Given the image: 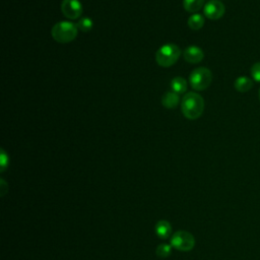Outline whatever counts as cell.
Here are the masks:
<instances>
[{
  "label": "cell",
  "instance_id": "3957f363",
  "mask_svg": "<svg viewBox=\"0 0 260 260\" xmlns=\"http://www.w3.org/2000/svg\"><path fill=\"white\" fill-rule=\"evenodd\" d=\"M181 55V49L175 44H165L155 53V61L161 67L174 65Z\"/></svg>",
  "mask_w": 260,
  "mask_h": 260
},
{
  "label": "cell",
  "instance_id": "30bf717a",
  "mask_svg": "<svg viewBox=\"0 0 260 260\" xmlns=\"http://www.w3.org/2000/svg\"><path fill=\"white\" fill-rule=\"evenodd\" d=\"M180 102V98L179 94L176 93L175 91L171 90V91H167L162 98H161V105L167 108V109H174L178 106Z\"/></svg>",
  "mask_w": 260,
  "mask_h": 260
},
{
  "label": "cell",
  "instance_id": "277c9868",
  "mask_svg": "<svg viewBox=\"0 0 260 260\" xmlns=\"http://www.w3.org/2000/svg\"><path fill=\"white\" fill-rule=\"evenodd\" d=\"M212 81V73L206 67H198L194 69L190 76L189 82L195 90H203L207 88Z\"/></svg>",
  "mask_w": 260,
  "mask_h": 260
},
{
  "label": "cell",
  "instance_id": "4fadbf2b",
  "mask_svg": "<svg viewBox=\"0 0 260 260\" xmlns=\"http://www.w3.org/2000/svg\"><path fill=\"white\" fill-rule=\"evenodd\" d=\"M188 26L191 28V29H194V30H197V29H200L203 25H204V17L202 14H199V13H193L189 18H188Z\"/></svg>",
  "mask_w": 260,
  "mask_h": 260
},
{
  "label": "cell",
  "instance_id": "7c38bea8",
  "mask_svg": "<svg viewBox=\"0 0 260 260\" xmlns=\"http://www.w3.org/2000/svg\"><path fill=\"white\" fill-rule=\"evenodd\" d=\"M171 87L178 94L184 93L187 90V81L181 76H176L171 80Z\"/></svg>",
  "mask_w": 260,
  "mask_h": 260
},
{
  "label": "cell",
  "instance_id": "6da1fadb",
  "mask_svg": "<svg viewBox=\"0 0 260 260\" xmlns=\"http://www.w3.org/2000/svg\"><path fill=\"white\" fill-rule=\"evenodd\" d=\"M181 110L187 119L196 120L203 113L204 100L199 93L188 92L182 99Z\"/></svg>",
  "mask_w": 260,
  "mask_h": 260
},
{
  "label": "cell",
  "instance_id": "5bb4252c",
  "mask_svg": "<svg viewBox=\"0 0 260 260\" xmlns=\"http://www.w3.org/2000/svg\"><path fill=\"white\" fill-rule=\"evenodd\" d=\"M204 4V0H183V6L184 9L187 12L196 13L199 11Z\"/></svg>",
  "mask_w": 260,
  "mask_h": 260
},
{
  "label": "cell",
  "instance_id": "2e32d148",
  "mask_svg": "<svg viewBox=\"0 0 260 260\" xmlns=\"http://www.w3.org/2000/svg\"><path fill=\"white\" fill-rule=\"evenodd\" d=\"M172 254L171 244H160L156 248V255L160 258H167Z\"/></svg>",
  "mask_w": 260,
  "mask_h": 260
},
{
  "label": "cell",
  "instance_id": "ba28073f",
  "mask_svg": "<svg viewBox=\"0 0 260 260\" xmlns=\"http://www.w3.org/2000/svg\"><path fill=\"white\" fill-rule=\"evenodd\" d=\"M183 56H184L185 61L192 63V64H196V63H199L202 61V59L204 58V53H203L202 49H200L199 47L190 46L185 49Z\"/></svg>",
  "mask_w": 260,
  "mask_h": 260
},
{
  "label": "cell",
  "instance_id": "7a4b0ae2",
  "mask_svg": "<svg viewBox=\"0 0 260 260\" xmlns=\"http://www.w3.org/2000/svg\"><path fill=\"white\" fill-rule=\"evenodd\" d=\"M78 27L70 21H60L53 25L51 35L53 39L61 44H66L73 41L77 37Z\"/></svg>",
  "mask_w": 260,
  "mask_h": 260
},
{
  "label": "cell",
  "instance_id": "9a60e30c",
  "mask_svg": "<svg viewBox=\"0 0 260 260\" xmlns=\"http://www.w3.org/2000/svg\"><path fill=\"white\" fill-rule=\"evenodd\" d=\"M78 29H80L81 31H89L91 30L92 26H93V21L90 17H81L78 22L76 23Z\"/></svg>",
  "mask_w": 260,
  "mask_h": 260
},
{
  "label": "cell",
  "instance_id": "ac0fdd59",
  "mask_svg": "<svg viewBox=\"0 0 260 260\" xmlns=\"http://www.w3.org/2000/svg\"><path fill=\"white\" fill-rule=\"evenodd\" d=\"M8 155L4 151V149H1V155H0V166H1V172H3L6 167L8 166Z\"/></svg>",
  "mask_w": 260,
  "mask_h": 260
},
{
  "label": "cell",
  "instance_id": "d6986e66",
  "mask_svg": "<svg viewBox=\"0 0 260 260\" xmlns=\"http://www.w3.org/2000/svg\"><path fill=\"white\" fill-rule=\"evenodd\" d=\"M259 100H260V88H259Z\"/></svg>",
  "mask_w": 260,
  "mask_h": 260
},
{
  "label": "cell",
  "instance_id": "9c48e42d",
  "mask_svg": "<svg viewBox=\"0 0 260 260\" xmlns=\"http://www.w3.org/2000/svg\"><path fill=\"white\" fill-rule=\"evenodd\" d=\"M234 87L239 92H246L253 87V80L245 75L239 76L234 82Z\"/></svg>",
  "mask_w": 260,
  "mask_h": 260
},
{
  "label": "cell",
  "instance_id": "5b68a950",
  "mask_svg": "<svg viewBox=\"0 0 260 260\" xmlns=\"http://www.w3.org/2000/svg\"><path fill=\"white\" fill-rule=\"evenodd\" d=\"M170 244L177 250L187 252L194 248L195 239L191 233L186 231H179L172 236Z\"/></svg>",
  "mask_w": 260,
  "mask_h": 260
},
{
  "label": "cell",
  "instance_id": "8992f818",
  "mask_svg": "<svg viewBox=\"0 0 260 260\" xmlns=\"http://www.w3.org/2000/svg\"><path fill=\"white\" fill-rule=\"evenodd\" d=\"M61 11L68 19H77L82 13V5L79 0H63Z\"/></svg>",
  "mask_w": 260,
  "mask_h": 260
},
{
  "label": "cell",
  "instance_id": "52a82bcc",
  "mask_svg": "<svg viewBox=\"0 0 260 260\" xmlns=\"http://www.w3.org/2000/svg\"><path fill=\"white\" fill-rule=\"evenodd\" d=\"M224 11L225 7L223 3L219 0H210L203 7L204 15L211 20H216L222 17Z\"/></svg>",
  "mask_w": 260,
  "mask_h": 260
},
{
  "label": "cell",
  "instance_id": "e0dca14e",
  "mask_svg": "<svg viewBox=\"0 0 260 260\" xmlns=\"http://www.w3.org/2000/svg\"><path fill=\"white\" fill-rule=\"evenodd\" d=\"M251 76L257 82H260V62H256L251 67Z\"/></svg>",
  "mask_w": 260,
  "mask_h": 260
},
{
  "label": "cell",
  "instance_id": "8fae6325",
  "mask_svg": "<svg viewBox=\"0 0 260 260\" xmlns=\"http://www.w3.org/2000/svg\"><path fill=\"white\" fill-rule=\"evenodd\" d=\"M155 233L157 235L158 238L160 239H168L171 236L172 233V226L171 223L167 220H159L156 224H155Z\"/></svg>",
  "mask_w": 260,
  "mask_h": 260
}]
</instances>
